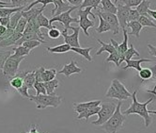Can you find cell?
Listing matches in <instances>:
<instances>
[{
	"label": "cell",
	"instance_id": "27",
	"mask_svg": "<svg viewBox=\"0 0 156 133\" xmlns=\"http://www.w3.org/2000/svg\"><path fill=\"white\" fill-rule=\"evenodd\" d=\"M151 1L150 0H143V1L136 7V10L137 13H139V15H144V16H147L149 17L150 15L148 14V9H150V5H151Z\"/></svg>",
	"mask_w": 156,
	"mask_h": 133
},
{
	"label": "cell",
	"instance_id": "47",
	"mask_svg": "<svg viewBox=\"0 0 156 133\" xmlns=\"http://www.w3.org/2000/svg\"><path fill=\"white\" fill-rule=\"evenodd\" d=\"M140 15L137 13V10L136 9H131L129 15H128V19H127V23L128 22H133V21H138Z\"/></svg>",
	"mask_w": 156,
	"mask_h": 133
},
{
	"label": "cell",
	"instance_id": "25",
	"mask_svg": "<svg viewBox=\"0 0 156 133\" xmlns=\"http://www.w3.org/2000/svg\"><path fill=\"white\" fill-rule=\"evenodd\" d=\"M100 109H101V105L98 106V107H95V108H92V109H90L87 110H85V112L81 113L78 114V116L76 117L77 120H81V119H85V120H87L90 116H93L95 114H98Z\"/></svg>",
	"mask_w": 156,
	"mask_h": 133
},
{
	"label": "cell",
	"instance_id": "26",
	"mask_svg": "<svg viewBox=\"0 0 156 133\" xmlns=\"http://www.w3.org/2000/svg\"><path fill=\"white\" fill-rule=\"evenodd\" d=\"M46 49H47V51H48L49 53L63 54V53H66V52L71 51V46H69V44H67V43H63V44H60V46H58L47 47Z\"/></svg>",
	"mask_w": 156,
	"mask_h": 133
},
{
	"label": "cell",
	"instance_id": "30",
	"mask_svg": "<svg viewBox=\"0 0 156 133\" xmlns=\"http://www.w3.org/2000/svg\"><path fill=\"white\" fill-rule=\"evenodd\" d=\"M97 16L99 17V20H100V23H99V26L98 28H96V31L99 33V34H101V33H104V32H107V31H110L111 28H110V26L107 24V22H105L103 17L100 15L98 13H97Z\"/></svg>",
	"mask_w": 156,
	"mask_h": 133
},
{
	"label": "cell",
	"instance_id": "32",
	"mask_svg": "<svg viewBox=\"0 0 156 133\" xmlns=\"http://www.w3.org/2000/svg\"><path fill=\"white\" fill-rule=\"evenodd\" d=\"M37 23H38L40 28H45L47 29H50V28H53V26H50V24H49V19L46 16H44L42 14V13L38 15V17H37Z\"/></svg>",
	"mask_w": 156,
	"mask_h": 133
},
{
	"label": "cell",
	"instance_id": "33",
	"mask_svg": "<svg viewBox=\"0 0 156 133\" xmlns=\"http://www.w3.org/2000/svg\"><path fill=\"white\" fill-rule=\"evenodd\" d=\"M101 1H102V0H84V1L82 2V4L79 6V8H78V9H85V8L90 7V8L96 9L99 7Z\"/></svg>",
	"mask_w": 156,
	"mask_h": 133
},
{
	"label": "cell",
	"instance_id": "60",
	"mask_svg": "<svg viewBox=\"0 0 156 133\" xmlns=\"http://www.w3.org/2000/svg\"><path fill=\"white\" fill-rule=\"evenodd\" d=\"M6 29H7V28H6V27H3V26L0 25V37H1V36L4 34L5 31H6Z\"/></svg>",
	"mask_w": 156,
	"mask_h": 133
},
{
	"label": "cell",
	"instance_id": "49",
	"mask_svg": "<svg viewBox=\"0 0 156 133\" xmlns=\"http://www.w3.org/2000/svg\"><path fill=\"white\" fill-rule=\"evenodd\" d=\"M143 0H121V2L124 5L132 8V7H137Z\"/></svg>",
	"mask_w": 156,
	"mask_h": 133
},
{
	"label": "cell",
	"instance_id": "10",
	"mask_svg": "<svg viewBox=\"0 0 156 133\" xmlns=\"http://www.w3.org/2000/svg\"><path fill=\"white\" fill-rule=\"evenodd\" d=\"M131 10V8L124 5V4H119L117 7V17L119 20V27L121 28V29H125L127 28V19H128V15Z\"/></svg>",
	"mask_w": 156,
	"mask_h": 133
},
{
	"label": "cell",
	"instance_id": "29",
	"mask_svg": "<svg viewBox=\"0 0 156 133\" xmlns=\"http://www.w3.org/2000/svg\"><path fill=\"white\" fill-rule=\"evenodd\" d=\"M59 85V81L58 79H53L47 82H43V86L45 88V91H46V94H54V91L58 87Z\"/></svg>",
	"mask_w": 156,
	"mask_h": 133
},
{
	"label": "cell",
	"instance_id": "43",
	"mask_svg": "<svg viewBox=\"0 0 156 133\" xmlns=\"http://www.w3.org/2000/svg\"><path fill=\"white\" fill-rule=\"evenodd\" d=\"M27 24V21L24 18V17H22L19 22H18V24L16 26V28H14V31L15 32H18V33H21V34H23L24 31H25V28H26V26Z\"/></svg>",
	"mask_w": 156,
	"mask_h": 133
},
{
	"label": "cell",
	"instance_id": "45",
	"mask_svg": "<svg viewBox=\"0 0 156 133\" xmlns=\"http://www.w3.org/2000/svg\"><path fill=\"white\" fill-rule=\"evenodd\" d=\"M47 35H48L49 38L55 40V39H58V38H59V37L61 36V31H60L59 29H58L57 27H55V26H54L52 28L49 29Z\"/></svg>",
	"mask_w": 156,
	"mask_h": 133
},
{
	"label": "cell",
	"instance_id": "61",
	"mask_svg": "<svg viewBox=\"0 0 156 133\" xmlns=\"http://www.w3.org/2000/svg\"><path fill=\"white\" fill-rule=\"evenodd\" d=\"M118 2H119V0H115V1H114V4L116 5V4H117Z\"/></svg>",
	"mask_w": 156,
	"mask_h": 133
},
{
	"label": "cell",
	"instance_id": "6",
	"mask_svg": "<svg viewBox=\"0 0 156 133\" xmlns=\"http://www.w3.org/2000/svg\"><path fill=\"white\" fill-rule=\"evenodd\" d=\"M116 104L113 102H102L101 103V109L98 113V119L96 121L92 122V125L94 126H100L104 125L105 122L113 115L115 109H116Z\"/></svg>",
	"mask_w": 156,
	"mask_h": 133
},
{
	"label": "cell",
	"instance_id": "52",
	"mask_svg": "<svg viewBox=\"0 0 156 133\" xmlns=\"http://www.w3.org/2000/svg\"><path fill=\"white\" fill-rule=\"evenodd\" d=\"M148 52L150 55L156 58V46H152L151 43H148Z\"/></svg>",
	"mask_w": 156,
	"mask_h": 133
},
{
	"label": "cell",
	"instance_id": "16",
	"mask_svg": "<svg viewBox=\"0 0 156 133\" xmlns=\"http://www.w3.org/2000/svg\"><path fill=\"white\" fill-rule=\"evenodd\" d=\"M45 9V7H41V8H31L30 9L27 10V12H24V10H22L21 13H22V17H24L27 22L29 21H32L34 20L38 17L39 14H41L43 9Z\"/></svg>",
	"mask_w": 156,
	"mask_h": 133
},
{
	"label": "cell",
	"instance_id": "14",
	"mask_svg": "<svg viewBox=\"0 0 156 133\" xmlns=\"http://www.w3.org/2000/svg\"><path fill=\"white\" fill-rule=\"evenodd\" d=\"M81 72H82V69L80 67H78L77 64L75 63V61L73 60H72L70 63L65 64L64 67L58 73L66 76L67 77H69L73 74H80Z\"/></svg>",
	"mask_w": 156,
	"mask_h": 133
},
{
	"label": "cell",
	"instance_id": "41",
	"mask_svg": "<svg viewBox=\"0 0 156 133\" xmlns=\"http://www.w3.org/2000/svg\"><path fill=\"white\" fill-rule=\"evenodd\" d=\"M41 42H39V41H35V40H31V41H26V42H24L23 43L21 44V46H23L24 47H26V48H27L28 50H33L34 48H36V47H38L39 46H41Z\"/></svg>",
	"mask_w": 156,
	"mask_h": 133
},
{
	"label": "cell",
	"instance_id": "35",
	"mask_svg": "<svg viewBox=\"0 0 156 133\" xmlns=\"http://www.w3.org/2000/svg\"><path fill=\"white\" fill-rule=\"evenodd\" d=\"M12 1V8H20L24 7L27 8L28 7L31 3H33L35 0H10Z\"/></svg>",
	"mask_w": 156,
	"mask_h": 133
},
{
	"label": "cell",
	"instance_id": "5",
	"mask_svg": "<svg viewBox=\"0 0 156 133\" xmlns=\"http://www.w3.org/2000/svg\"><path fill=\"white\" fill-rule=\"evenodd\" d=\"M26 59V57H17L15 55H10L7 59L3 66V75L7 77H13L19 72V65L20 63Z\"/></svg>",
	"mask_w": 156,
	"mask_h": 133
},
{
	"label": "cell",
	"instance_id": "19",
	"mask_svg": "<svg viewBox=\"0 0 156 133\" xmlns=\"http://www.w3.org/2000/svg\"><path fill=\"white\" fill-rule=\"evenodd\" d=\"M100 5L101 6H99V9H102L103 12L113 14L117 13V7L114 3L111 2V0H102Z\"/></svg>",
	"mask_w": 156,
	"mask_h": 133
},
{
	"label": "cell",
	"instance_id": "13",
	"mask_svg": "<svg viewBox=\"0 0 156 133\" xmlns=\"http://www.w3.org/2000/svg\"><path fill=\"white\" fill-rule=\"evenodd\" d=\"M55 8L51 10V15L53 16H57L58 14H61L67 10H69L73 6L67 4L65 2H63V0H52Z\"/></svg>",
	"mask_w": 156,
	"mask_h": 133
},
{
	"label": "cell",
	"instance_id": "15",
	"mask_svg": "<svg viewBox=\"0 0 156 133\" xmlns=\"http://www.w3.org/2000/svg\"><path fill=\"white\" fill-rule=\"evenodd\" d=\"M112 84L113 86H114V88L116 89V91L119 93V94L123 98V100H126V99H128V98H130L131 96H132V94H131V93L127 90L126 89V87L122 84L119 79H114L113 80H112Z\"/></svg>",
	"mask_w": 156,
	"mask_h": 133
},
{
	"label": "cell",
	"instance_id": "58",
	"mask_svg": "<svg viewBox=\"0 0 156 133\" xmlns=\"http://www.w3.org/2000/svg\"><path fill=\"white\" fill-rule=\"evenodd\" d=\"M148 14L151 17V18H153L154 20H156V10H152V9H148Z\"/></svg>",
	"mask_w": 156,
	"mask_h": 133
},
{
	"label": "cell",
	"instance_id": "50",
	"mask_svg": "<svg viewBox=\"0 0 156 133\" xmlns=\"http://www.w3.org/2000/svg\"><path fill=\"white\" fill-rule=\"evenodd\" d=\"M17 92L23 96V97H25V98H28L29 99V97H30V95L28 94V88L24 84L23 86H22L20 89H18L17 90Z\"/></svg>",
	"mask_w": 156,
	"mask_h": 133
},
{
	"label": "cell",
	"instance_id": "40",
	"mask_svg": "<svg viewBox=\"0 0 156 133\" xmlns=\"http://www.w3.org/2000/svg\"><path fill=\"white\" fill-rule=\"evenodd\" d=\"M139 77L142 79V81L144 80H149V79H151V76H152V73H151V68H142L140 71H139Z\"/></svg>",
	"mask_w": 156,
	"mask_h": 133
},
{
	"label": "cell",
	"instance_id": "39",
	"mask_svg": "<svg viewBox=\"0 0 156 133\" xmlns=\"http://www.w3.org/2000/svg\"><path fill=\"white\" fill-rule=\"evenodd\" d=\"M139 24L145 28V27H149V28H156V25L153 23V21L150 19V17L144 16V15H140L139 19H138Z\"/></svg>",
	"mask_w": 156,
	"mask_h": 133
},
{
	"label": "cell",
	"instance_id": "24",
	"mask_svg": "<svg viewBox=\"0 0 156 133\" xmlns=\"http://www.w3.org/2000/svg\"><path fill=\"white\" fill-rule=\"evenodd\" d=\"M98 42L99 43H101V46L102 47L100 48L97 52H96V56H99V55H101L103 52H108L109 54H112V53H115L117 52L115 47L112 46V43H105V42H103L102 40H100V39H97Z\"/></svg>",
	"mask_w": 156,
	"mask_h": 133
},
{
	"label": "cell",
	"instance_id": "21",
	"mask_svg": "<svg viewBox=\"0 0 156 133\" xmlns=\"http://www.w3.org/2000/svg\"><path fill=\"white\" fill-rule=\"evenodd\" d=\"M57 70L55 68H52V69H45V68H42L41 71V81L42 82H47L50 80L55 79V76H57Z\"/></svg>",
	"mask_w": 156,
	"mask_h": 133
},
{
	"label": "cell",
	"instance_id": "54",
	"mask_svg": "<svg viewBox=\"0 0 156 133\" xmlns=\"http://www.w3.org/2000/svg\"><path fill=\"white\" fill-rule=\"evenodd\" d=\"M67 1L71 4V6L79 8V6L82 4V2L84 1V0H67Z\"/></svg>",
	"mask_w": 156,
	"mask_h": 133
},
{
	"label": "cell",
	"instance_id": "34",
	"mask_svg": "<svg viewBox=\"0 0 156 133\" xmlns=\"http://www.w3.org/2000/svg\"><path fill=\"white\" fill-rule=\"evenodd\" d=\"M9 84L10 86H12V88H14L15 90L17 91L18 89H20L22 86L24 85V79H22V77H20L19 76H14L13 77H12L9 80Z\"/></svg>",
	"mask_w": 156,
	"mask_h": 133
},
{
	"label": "cell",
	"instance_id": "3",
	"mask_svg": "<svg viewBox=\"0 0 156 133\" xmlns=\"http://www.w3.org/2000/svg\"><path fill=\"white\" fill-rule=\"evenodd\" d=\"M29 99L36 104L38 109H43L48 107L58 108L61 104L63 98L55 94H39L30 95Z\"/></svg>",
	"mask_w": 156,
	"mask_h": 133
},
{
	"label": "cell",
	"instance_id": "4",
	"mask_svg": "<svg viewBox=\"0 0 156 133\" xmlns=\"http://www.w3.org/2000/svg\"><path fill=\"white\" fill-rule=\"evenodd\" d=\"M92 8L88 7L85 9H78V15H79V28L83 30L86 36H90L88 33V28H94V19L95 14L91 13Z\"/></svg>",
	"mask_w": 156,
	"mask_h": 133
},
{
	"label": "cell",
	"instance_id": "38",
	"mask_svg": "<svg viewBox=\"0 0 156 133\" xmlns=\"http://www.w3.org/2000/svg\"><path fill=\"white\" fill-rule=\"evenodd\" d=\"M22 12V10H21ZM21 12H17V13H12V15H10V17H9V28H16V26H17V24H18V22H19V20L22 18V13H21Z\"/></svg>",
	"mask_w": 156,
	"mask_h": 133
},
{
	"label": "cell",
	"instance_id": "36",
	"mask_svg": "<svg viewBox=\"0 0 156 133\" xmlns=\"http://www.w3.org/2000/svg\"><path fill=\"white\" fill-rule=\"evenodd\" d=\"M12 51L14 52V55L17 57H26L30 54V50L24 47L23 46H18L14 47L12 49Z\"/></svg>",
	"mask_w": 156,
	"mask_h": 133
},
{
	"label": "cell",
	"instance_id": "17",
	"mask_svg": "<svg viewBox=\"0 0 156 133\" xmlns=\"http://www.w3.org/2000/svg\"><path fill=\"white\" fill-rule=\"evenodd\" d=\"M152 59H140V60H130L126 61V65L123 67V69H128V68H133L136 71H140L142 69L141 63L143 62H152Z\"/></svg>",
	"mask_w": 156,
	"mask_h": 133
},
{
	"label": "cell",
	"instance_id": "12",
	"mask_svg": "<svg viewBox=\"0 0 156 133\" xmlns=\"http://www.w3.org/2000/svg\"><path fill=\"white\" fill-rule=\"evenodd\" d=\"M102 103L101 100H92V101H88V102H83V103H76L73 102V109L74 112L77 113L78 114L85 112V110H87L90 109L95 108L100 106Z\"/></svg>",
	"mask_w": 156,
	"mask_h": 133
},
{
	"label": "cell",
	"instance_id": "59",
	"mask_svg": "<svg viewBox=\"0 0 156 133\" xmlns=\"http://www.w3.org/2000/svg\"><path fill=\"white\" fill-rule=\"evenodd\" d=\"M2 8H12V5H9V3L3 2L0 0V9H2Z\"/></svg>",
	"mask_w": 156,
	"mask_h": 133
},
{
	"label": "cell",
	"instance_id": "20",
	"mask_svg": "<svg viewBox=\"0 0 156 133\" xmlns=\"http://www.w3.org/2000/svg\"><path fill=\"white\" fill-rule=\"evenodd\" d=\"M127 28H130L132 29L131 32H128V36L129 35H133V36H136L137 38H139L140 31L143 28V27L139 24L138 21L128 22V23H127Z\"/></svg>",
	"mask_w": 156,
	"mask_h": 133
},
{
	"label": "cell",
	"instance_id": "42",
	"mask_svg": "<svg viewBox=\"0 0 156 133\" xmlns=\"http://www.w3.org/2000/svg\"><path fill=\"white\" fill-rule=\"evenodd\" d=\"M119 60H120V56L118 54V52L112 53V54H109V56L107 57V59L105 61V62H114L118 67H119L120 64H119Z\"/></svg>",
	"mask_w": 156,
	"mask_h": 133
},
{
	"label": "cell",
	"instance_id": "56",
	"mask_svg": "<svg viewBox=\"0 0 156 133\" xmlns=\"http://www.w3.org/2000/svg\"><path fill=\"white\" fill-rule=\"evenodd\" d=\"M147 93H149V94H152V95H154L156 97V91L154 90V89H153V90H148ZM149 113L150 114H156V110H149Z\"/></svg>",
	"mask_w": 156,
	"mask_h": 133
},
{
	"label": "cell",
	"instance_id": "48",
	"mask_svg": "<svg viewBox=\"0 0 156 133\" xmlns=\"http://www.w3.org/2000/svg\"><path fill=\"white\" fill-rule=\"evenodd\" d=\"M39 3H41L43 7H46L48 4H51V3H53V1H52V0H35L34 2L31 3V4H30L28 7H27V8L24 9V12H27V10L30 9H31L33 6H35V5H37V4H39Z\"/></svg>",
	"mask_w": 156,
	"mask_h": 133
},
{
	"label": "cell",
	"instance_id": "57",
	"mask_svg": "<svg viewBox=\"0 0 156 133\" xmlns=\"http://www.w3.org/2000/svg\"><path fill=\"white\" fill-rule=\"evenodd\" d=\"M151 73H152L151 79H152L154 81H156V64L152 66V67L151 68Z\"/></svg>",
	"mask_w": 156,
	"mask_h": 133
},
{
	"label": "cell",
	"instance_id": "46",
	"mask_svg": "<svg viewBox=\"0 0 156 133\" xmlns=\"http://www.w3.org/2000/svg\"><path fill=\"white\" fill-rule=\"evenodd\" d=\"M33 88L35 89L36 92H37V94L36 95H39V94H46V91H45V88L43 86V82H35L34 83V86Z\"/></svg>",
	"mask_w": 156,
	"mask_h": 133
},
{
	"label": "cell",
	"instance_id": "55",
	"mask_svg": "<svg viewBox=\"0 0 156 133\" xmlns=\"http://www.w3.org/2000/svg\"><path fill=\"white\" fill-rule=\"evenodd\" d=\"M26 133H46V132H40L36 125H31L30 128H29V131H27Z\"/></svg>",
	"mask_w": 156,
	"mask_h": 133
},
{
	"label": "cell",
	"instance_id": "18",
	"mask_svg": "<svg viewBox=\"0 0 156 133\" xmlns=\"http://www.w3.org/2000/svg\"><path fill=\"white\" fill-rule=\"evenodd\" d=\"M22 35H23V34H21V33H18V32L14 31V33L10 37H9L8 39H5V40L0 42V48H4V47H9V46H15L17 41L22 37Z\"/></svg>",
	"mask_w": 156,
	"mask_h": 133
},
{
	"label": "cell",
	"instance_id": "1",
	"mask_svg": "<svg viewBox=\"0 0 156 133\" xmlns=\"http://www.w3.org/2000/svg\"><path fill=\"white\" fill-rule=\"evenodd\" d=\"M136 94H137L136 91L133 92V94H132V98H133L132 105L126 110H124L122 113H123L124 115H130V114H137V115H139L144 120L145 127H148L152 123L153 119L151 116V114L149 113V109H147V106L151 102L154 101L155 96L151 94V98H150L148 101L140 103V102L137 101V99H136Z\"/></svg>",
	"mask_w": 156,
	"mask_h": 133
},
{
	"label": "cell",
	"instance_id": "28",
	"mask_svg": "<svg viewBox=\"0 0 156 133\" xmlns=\"http://www.w3.org/2000/svg\"><path fill=\"white\" fill-rule=\"evenodd\" d=\"M26 8L24 7H20V8H2L0 9V18L1 17H9L12 13L21 12V10H24Z\"/></svg>",
	"mask_w": 156,
	"mask_h": 133
},
{
	"label": "cell",
	"instance_id": "53",
	"mask_svg": "<svg viewBox=\"0 0 156 133\" xmlns=\"http://www.w3.org/2000/svg\"><path fill=\"white\" fill-rule=\"evenodd\" d=\"M9 17H1L0 18V25L3 26V27H6V28L9 27Z\"/></svg>",
	"mask_w": 156,
	"mask_h": 133
},
{
	"label": "cell",
	"instance_id": "51",
	"mask_svg": "<svg viewBox=\"0 0 156 133\" xmlns=\"http://www.w3.org/2000/svg\"><path fill=\"white\" fill-rule=\"evenodd\" d=\"M14 33V29L13 28H9V27H7V29H6V31H5V33L4 34L0 37V42L1 41H3V40H5V39H8L9 37H10L12 34Z\"/></svg>",
	"mask_w": 156,
	"mask_h": 133
},
{
	"label": "cell",
	"instance_id": "44",
	"mask_svg": "<svg viewBox=\"0 0 156 133\" xmlns=\"http://www.w3.org/2000/svg\"><path fill=\"white\" fill-rule=\"evenodd\" d=\"M12 50H8V51H0V70L3 69V66L7 59L12 55Z\"/></svg>",
	"mask_w": 156,
	"mask_h": 133
},
{
	"label": "cell",
	"instance_id": "8",
	"mask_svg": "<svg viewBox=\"0 0 156 133\" xmlns=\"http://www.w3.org/2000/svg\"><path fill=\"white\" fill-rule=\"evenodd\" d=\"M70 29L73 30V33L71 35L68 34V30L63 29L61 31V36L64 38V42L69 44L71 47H80L79 43V32H80V28L79 27H72L70 26Z\"/></svg>",
	"mask_w": 156,
	"mask_h": 133
},
{
	"label": "cell",
	"instance_id": "11",
	"mask_svg": "<svg viewBox=\"0 0 156 133\" xmlns=\"http://www.w3.org/2000/svg\"><path fill=\"white\" fill-rule=\"evenodd\" d=\"M122 31H123V37H124V39H123V42H122L120 44H119L118 43V42H116L114 39H110V42L112 43V46L115 47V49H116V51L118 52V54L120 56V58L123 56V54L128 50V31H127V29L125 28V29H122Z\"/></svg>",
	"mask_w": 156,
	"mask_h": 133
},
{
	"label": "cell",
	"instance_id": "9",
	"mask_svg": "<svg viewBox=\"0 0 156 133\" xmlns=\"http://www.w3.org/2000/svg\"><path fill=\"white\" fill-rule=\"evenodd\" d=\"M97 13L103 17V19L105 22H107V24L110 26V28H111V30L113 31L114 35L119 34V31H120V27H119V20H118L117 15L113 14V13H105V12H101L100 9H99V12H97Z\"/></svg>",
	"mask_w": 156,
	"mask_h": 133
},
{
	"label": "cell",
	"instance_id": "22",
	"mask_svg": "<svg viewBox=\"0 0 156 133\" xmlns=\"http://www.w3.org/2000/svg\"><path fill=\"white\" fill-rule=\"evenodd\" d=\"M133 56H137V57H139V56H140V54H139V52H138L135 47H133V44H131V46H130V48H128V50L123 54V56H122V57L120 58V60H119V64H120L121 62H123V61L132 60V58H133Z\"/></svg>",
	"mask_w": 156,
	"mask_h": 133
},
{
	"label": "cell",
	"instance_id": "31",
	"mask_svg": "<svg viewBox=\"0 0 156 133\" xmlns=\"http://www.w3.org/2000/svg\"><path fill=\"white\" fill-rule=\"evenodd\" d=\"M36 82V79H35V71H29L26 76L24 77V84L28 88L31 89L34 86V83Z\"/></svg>",
	"mask_w": 156,
	"mask_h": 133
},
{
	"label": "cell",
	"instance_id": "7",
	"mask_svg": "<svg viewBox=\"0 0 156 133\" xmlns=\"http://www.w3.org/2000/svg\"><path fill=\"white\" fill-rule=\"evenodd\" d=\"M76 9H78V8L77 7H72L69 10H67V12H65L63 13L58 14L57 16H53L51 19H49L50 26H52V24L54 23V22H60V23L63 24V26H64V29L68 30L72 23H78V22H79V19L73 18L71 16V13L73 12V10Z\"/></svg>",
	"mask_w": 156,
	"mask_h": 133
},
{
	"label": "cell",
	"instance_id": "2",
	"mask_svg": "<svg viewBox=\"0 0 156 133\" xmlns=\"http://www.w3.org/2000/svg\"><path fill=\"white\" fill-rule=\"evenodd\" d=\"M125 120V115L121 113V101H119L113 115L101 126V129L105 133H118L119 130L123 127Z\"/></svg>",
	"mask_w": 156,
	"mask_h": 133
},
{
	"label": "cell",
	"instance_id": "37",
	"mask_svg": "<svg viewBox=\"0 0 156 133\" xmlns=\"http://www.w3.org/2000/svg\"><path fill=\"white\" fill-rule=\"evenodd\" d=\"M105 96H106V97H109V98H113V99H119V101H122V100H123V98H122V97L119 94V93L116 91V89L114 88V86H113L112 84H111L110 87L108 88V91L106 92Z\"/></svg>",
	"mask_w": 156,
	"mask_h": 133
},
{
	"label": "cell",
	"instance_id": "23",
	"mask_svg": "<svg viewBox=\"0 0 156 133\" xmlns=\"http://www.w3.org/2000/svg\"><path fill=\"white\" fill-rule=\"evenodd\" d=\"M93 49V47H87V48H82V47H71V51H73L77 54L83 56L86 60H87L88 61H92V58L90 56V52Z\"/></svg>",
	"mask_w": 156,
	"mask_h": 133
}]
</instances>
